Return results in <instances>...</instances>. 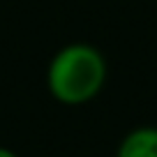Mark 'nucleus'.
Returning <instances> with one entry per match:
<instances>
[{"mask_svg": "<svg viewBox=\"0 0 157 157\" xmlns=\"http://www.w3.org/2000/svg\"><path fill=\"white\" fill-rule=\"evenodd\" d=\"M106 74V58L102 51L86 42H74L51 58L46 67V88L56 102L81 106L102 93Z\"/></svg>", "mask_w": 157, "mask_h": 157, "instance_id": "nucleus-1", "label": "nucleus"}, {"mask_svg": "<svg viewBox=\"0 0 157 157\" xmlns=\"http://www.w3.org/2000/svg\"><path fill=\"white\" fill-rule=\"evenodd\" d=\"M116 157H157V127L143 125L127 132L116 150Z\"/></svg>", "mask_w": 157, "mask_h": 157, "instance_id": "nucleus-2", "label": "nucleus"}, {"mask_svg": "<svg viewBox=\"0 0 157 157\" xmlns=\"http://www.w3.org/2000/svg\"><path fill=\"white\" fill-rule=\"evenodd\" d=\"M0 157H19L14 150H10V148H5V146H0Z\"/></svg>", "mask_w": 157, "mask_h": 157, "instance_id": "nucleus-3", "label": "nucleus"}]
</instances>
